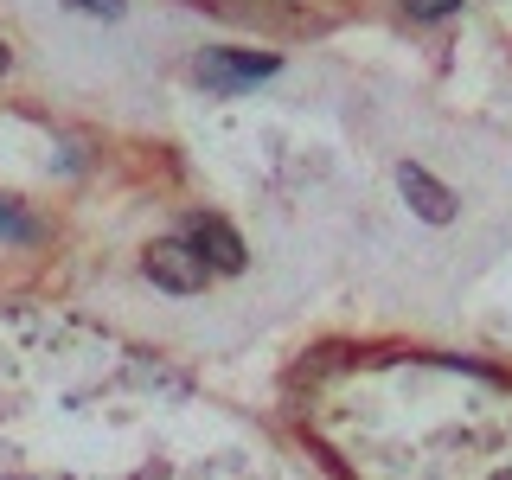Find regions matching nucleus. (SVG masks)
Instances as JSON below:
<instances>
[{
    "label": "nucleus",
    "mask_w": 512,
    "mask_h": 480,
    "mask_svg": "<svg viewBox=\"0 0 512 480\" xmlns=\"http://www.w3.org/2000/svg\"><path fill=\"white\" fill-rule=\"evenodd\" d=\"M77 13H96V20H122V0H71Z\"/></svg>",
    "instance_id": "nucleus-6"
},
{
    "label": "nucleus",
    "mask_w": 512,
    "mask_h": 480,
    "mask_svg": "<svg viewBox=\"0 0 512 480\" xmlns=\"http://www.w3.org/2000/svg\"><path fill=\"white\" fill-rule=\"evenodd\" d=\"M397 192L410 199V212L423 218V224H448V218H455V192H448L442 180H429L416 160H404V167H397Z\"/></svg>",
    "instance_id": "nucleus-4"
},
{
    "label": "nucleus",
    "mask_w": 512,
    "mask_h": 480,
    "mask_svg": "<svg viewBox=\"0 0 512 480\" xmlns=\"http://www.w3.org/2000/svg\"><path fill=\"white\" fill-rule=\"evenodd\" d=\"M0 237H32V224H26L20 212H7V205H0Z\"/></svg>",
    "instance_id": "nucleus-7"
},
{
    "label": "nucleus",
    "mask_w": 512,
    "mask_h": 480,
    "mask_svg": "<svg viewBox=\"0 0 512 480\" xmlns=\"http://www.w3.org/2000/svg\"><path fill=\"white\" fill-rule=\"evenodd\" d=\"M199 84L205 90H244V84H263V77L282 71L276 52H199Z\"/></svg>",
    "instance_id": "nucleus-1"
},
{
    "label": "nucleus",
    "mask_w": 512,
    "mask_h": 480,
    "mask_svg": "<svg viewBox=\"0 0 512 480\" xmlns=\"http://www.w3.org/2000/svg\"><path fill=\"white\" fill-rule=\"evenodd\" d=\"M148 276L160 288H173V295H192V288H205V276H212V263H205L199 250L186 244V237H167V244L148 250Z\"/></svg>",
    "instance_id": "nucleus-2"
},
{
    "label": "nucleus",
    "mask_w": 512,
    "mask_h": 480,
    "mask_svg": "<svg viewBox=\"0 0 512 480\" xmlns=\"http://www.w3.org/2000/svg\"><path fill=\"white\" fill-rule=\"evenodd\" d=\"M186 244L199 250L212 269H224V276H237V269H244V237H237L224 218H212V212H192L186 218Z\"/></svg>",
    "instance_id": "nucleus-3"
},
{
    "label": "nucleus",
    "mask_w": 512,
    "mask_h": 480,
    "mask_svg": "<svg viewBox=\"0 0 512 480\" xmlns=\"http://www.w3.org/2000/svg\"><path fill=\"white\" fill-rule=\"evenodd\" d=\"M7 64H13V52H7V39H0V77H7Z\"/></svg>",
    "instance_id": "nucleus-8"
},
{
    "label": "nucleus",
    "mask_w": 512,
    "mask_h": 480,
    "mask_svg": "<svg viewBox=\"0 0 512 480\" xmlns=\"http://www.w3.org/2000/svg\"><path fill=\"white\" fill-rule=\"evenodd\" d=\"M455 7H461V0H404V13H410V20H448Z\"/></svg>",
    "instance_id": "nucleus-5"
}]
</instances>
